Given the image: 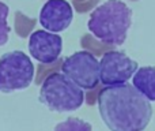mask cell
Instances as JSON below:
<instances>
[{
	"mask_svg": "<svg viewBox=\"0 0 155 131\" xmlns=\"http://www.w3.org/2000/svg\"><path fill=\"white\" fill-rule=\"evenodd\" d=\"M63 49V40L59 34L48 33L45 30H35L30 34L29 52L40 63H53L60 57Z\"/></svg>",
	"mask_w": 155,
	"mask_h": 131,
	"instance_id": "obj_7",
	"label": "cell"
},
{
	"mask_svg": "<svg viewBox=\"0 0 155 131\" xmlns=\"http://www.w3.org/2000/svg\"><path fill=\"white\" fill-rule=\"evenodd\" d=\"M102 86H94V88L88 89V91L86 93L84 98H86V102H87L88 105H95L97 102H98V97H99V93H101L102 90Z\"/></svg>",
	"mask_w": 155,
	"mask_h": 131,
	"instance_id": "obj_16",
	"label": "cell"
},
{
	"mask_svg": "<svg viewBox=\"0 0 155 131\" xmlns=\"http://www.w3.org/2000/svg\"><path fill=\"white\" fill-rule=\"evenodd\" d=\"M98 3H99V0H86V2H83V3L72 2V4H74V8L76 10V12L84 14V12H88V11H91L93 8H95Z\"/></svg>",
	"mask_w": 155,
	"mask_h": 131,
	"instance_id": "obj_15",
	"label": "cell"
},
{
	"mask_svg": "<svg viewBox=\"0 0 155 131\" xmlns=\"http://www.w3.org/2000/svg\"><path fill=\"white\" fill-rule=\"evenodd\" d=\"M132 83L150 101H155V67L147 66L139 68L134 75Z\"/></svg>",
	"mask_w": 155,
	"mask_h": 131,
	"instance_id": "obj_9",
	"label": "cell"
},
{
	"mask_svg": "<svg viewBox=\"0 0 155 131\" xmlns=\"http://www.w3.org/2000/svg\"><path fill=\"white\" fill-rule=\"evenodd\" d=\"M40 101L54 112H68L82 107L84 93L65 74L56 71L41 83Z\"/></svg>",
	"mask_w": 155,
	"mask_h": 131,
	"instance_id": "obj_3",
	"label": "cell"
},
{
	"mask_svg": "<svg viewBox=\"0 0 155 131\" xmlns=\"http://www.w3.org/2000/svg\"><path fill=\"white\" fill-rule=\"evenodd\" d=\"M137 63L128 57L125 53L114 49L107 51L102 55L99 62V79L104 85H118L132 78L136 72Z\"/></svg>",
	"mask_w": 155,
	"mask_h": 131,
	"instance_id": "obj_6",
	"label": "cell"
},
{
	"mask_svg": "<svg viewBox=\"0 0 155 131\" xmlns=\"http://www.w3.org/2000/svg\"><path fill=\"white\" fill-rule=\"evenodd\" d=\"M61 66H63V60L61 59H57L56 62L48 63V64H45V63L38 64L34 82L37 83V85H41V83L45 81V78L48 77V75H51L52 72H56V71H59V70H61Z\"/></svg>",
	"mask_w": 155,
	"mask_h": 131,
	"instance_id": "obj_13",
	"label": "cell"
},
{
	"mask_svg": "<svg viewBox=\"0 0 155 131\" xmlns=\"http://www.w3.org/2000/svg\"><path fill=\"white\" fill-rule=\"evenodd\" d=\"M132 23V11L121 0H107L94 8L87 22L94 37L105 44L121 45Z\"/></svg>",
	"mask_w": 155,
	"mask_h": 131,
	"instance_id": "obj_2",
	"label": "cell"
},
{
	"mask_svg": "<svg viewBox=\"0 0 155 131\" xmlns=\"http://www.w3.org/2000/svg\"><path fill=\"white\" fill-rule=\"evenodd\" d=\"M131 2H137V0H131Z\"/></svg>",
	"mask_w": 155,
	"mask_h": 131,
	"instance_id": "obj_18",
	"label": "cell"
},
{
	"mask_svg": "<svg viewBox=\"0 0 155 131\" xmlns=\"http://www.w3.org/2000/svg\"><path fill=\"white\" fill-rule=\"evenodd\" d=\"M98 107L110 131H143L153 116L150 100L127 82L102 89Z\"/></svg>",
	"mask_w": 155,
	"mask_h": 131,
	"instance_id": "obj_1",
	"label": "cell"
},
{
	"mask_svg": "<svg viewBox=\"0 0 155 131\" xmlns=\"http://www.w3.org/2000/svg\"><path fill=\"white\" fill-rule=\"evenodd\" d=\"M72 18V5L67 0H48L40 12L41 26L53 33L65 30L71 25Z\"/></svg>",
	"mask_w": 155,
	"mask_h": 131,
	"instance_id": "obj_8",
	"label": "cell"
},
{
	"mask_svg": "<svg viewBox=\"0 0 155 131\" xmlns=\"http://www.w3.org/2000/svg\"><path fill=\"white\" fill-rule=\"evenodd\" d=\"M61 71L79 88L88 90L98 85L99 63L97 57L87 51L75 52L70 57L63 60Z\"/></svg>",
	"mask_w": 155,
	"mask_h": 131,
	"instance_id": "obj_5",
	"label": "cell"
},
{
	"mask_svg": "<svg viewBox=\"0 0 155 131\" xmlns=\"http://www.w3.org/2000/svg\"><path fill=\"white\" fill-rule=\"evenodd\" d=\"M91 124L78 118H68L67 120L59 123L54 131H91Z\"/></svg>",
	"mask_w": 155,
	"mask_h": 131,
	"instance_id": "obj_12",
	"label": "cell"
},
{
	"mask_svg": "<svg viewBox=\"0 0 155 131\" xmlns=\"http://www.w3.org/2000/svg\"><path fill=\"white\" fill-rule=\"evenodd\" d=\"M8 11H10L8 5L0 2V47H3L8 41V34L11 32V27L7 23Z\"/></svg>",
	"mask_w": 155,
	"mask_h": 131,
	"instance_id": "obj_14",
	"label": "cell"
},
{
	"mask_svg": "<svg viewBox=\"0 0 155 131\" xmlns=\"http://www.w3.org/2000/svg\"><path fill=\"white\" fill-rule=\"evenodd\" d=\"M34 79V66L22 51L7 52L0 57V91L12 93L29 88Z\"/></svg>",
	"mask_w": 155,
	"mask_h": 131,
	"instance_id": "obj_4",
	"label": "cell"
},
{
	"mask_svg": "<svg viewBox=\"0 0 155 131\" xmlns=\"http://www.w3.org/2000/svg\"><path fill=\"white\" fill-rule=\"evenodd\" d=\"M72 2H78V3H83V2H86V0H72Z\"/></svg>",
	"mask_w": 155,
	"mask_h": 131,
	"instance_id": "obj_17",
	"label": "cell"
},
{
	"mask_svg": "<svg viewBox=\"0 0 155 131\" xmlns=\"http://www.w3.org/2000/svg\"><path fill=\"white\" fill-rule=\"evenodd\" d=\"M35 25H37V19L35 18H29L27 15H25L21 11L15 12V21H14V29L15 33L21 38H26L31 34V32L34 30Z\"/></svg>",
	"mask_w": 155,
	"mask_h": 131,
	"instance_id": "obj_11",
	"label": "cell"
},
{
	"mask_svg": "<svg viewBox=\"0 0 155 131\" xmlns=\"http://www.w3.org/2000/svg\"><path fill=\"white\" fill-rule=\"evenodd\" d=\"M80 45L84 51L93 53L94 56H99V55H104L105 52L112 51L114 49L116 45H112V44H105L102 41H99L97 37H94L93 34H84L82 38H80Z\"/></svg>",
	"mask_w": 155,
	"mask_h": 131,
	"instance_id": "obj_10",
	"label": "cell"
}]
</instances>
